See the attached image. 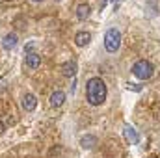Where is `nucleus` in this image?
Segmentation results:
<instances>
[{
    "instance_id": "nucleus-3",
    "label": "nucleus",
    "mask_w": 160,
    "mask_h": 158,
    "mask_svg": "<svg viewBox=\"0 0 160 158\" xmlns=\"http://www.w3.org/2000/svg\"><path fill=\"white\" fill-rule=\"evenodd\" d=\"M121 47V32L118 28H108L104 34V48L106 52H118Z\"/></svg>"
},
{
    "instance_id": "nucleus-7",
    "label": "nucleus",
    "mask_w": 160,
    "mask_h": 158,
    "mask_svg": "<svg viewBox=\"0 0 160 158\" xmlns=\"http://www.w3.org/2000/svg\"><path fill=\"white\" fill-rule=\"evenodd\" d=\"M123 136H125V140H127L130 145H136V143L140 141V138H138L136 130H134L130 125H125V128H123Z\"/></svg>"
},
{
    "instance_id": "nucleus-12",
    "label": "nucleus",
    "mask_w": 160,
    "mask_h": 158,
    "mask_svg": "<svg viewBox=\"0 0 160 158\" xmlns=\"http://www.w3.org/2000/svg\"><path fill=\"white\" fill-rule=\"evenodd\" d=\"M62 73L65 75V77H75L77 75V63L71 60V62H65L63 65H62Z\"/></svg>"
},
{
    "instance_id": "nucleus-2",
    "label": "nucleus",
    "mask_w": 160,
    "mask_h": 158,
    "mask_svg": "<svg viewBox=\"0 0 160 158\" xmlns=\"http://www.w3.org/2000/svg\"><path fill=\"white\" fill-rule=\"evenodd\" d=\"M130 73L140 80H149L153 77V73H155V67H153V63L147 62V60H138V62L132 65Z\"/></svg>"
},
{
    "instance_id": "nucleus-11",
    "label": "nucleus",
    "mask_w": 160,
    "mask_h": 158,
    "mask_svg": "<svg viewBox=\"0 0 160 158\" xmlns=\"http://www.w3.org/2000/svg\"><path fill=\"white\" fill-rule=\"evenodd\" d=\"M2 47H4L6 50L15 48V47H17V36H15V34H8V36H4V39H2Z\"/></svg>"
},
{
    "instance_id": "nucleus-1",
    "label": "nucleus",
    "mask_w": 160,
    "mask_h": 158,
    "mask_svg": "<svg viewBox=\"0 0 160 158\" xmlns=\"http://www.w3.org/2000/svg\"><path fill=\"white\" fill-rule=\"evenodd\" d=\"M106 95H108V89H106V84L104 80L99 78V77H93V78L88 80L86 84V99L91 106H99L106 101Z\"/></svg>"
},
{
    "instance_id": "nucleus-13",
    "label": "nucleus",
    "mask_w": 160,
    "mask_h": 158,
    "mask_svg": "<svg viewBox=\"0 0 160 158\" xmlns=\"http://www.w3.org/2000/svg\"><path fill=\"white\" fill-rule=\"evenodd\" d=\"M127 89H128V91H136V93H138V91H142V86H138V84H127Z\"/></svg>"
},
{
    "instance_id": "nucleus-14",
    "label": "nucleus",
    "mask_w": 160,
    "mask_h": 158,
    "mask_svg": "<svg viewBox=\"0 0 160 158\" xmlns=\"http://www.w3.org/2000/svg\"><path fill=\"white\" fill-rule=\"evenodd\" d=\"M34 47H36V41H30V43H28V45L24 47V50H26V54H28V52H32V50H34Z\"/></svg>"
},
{
    "instance_id": "nucleus-17",
    "label": "nucleus",
    "mask_w": 160,
    "mask_h": 158,
    "mask_svg": "<svg viewBox=\"0 0 160 158\" xmlns=\"http://www.w3.org/2000/svg\"><path fill=\"white\" fill-rule=\"evenodd\" d=\"M106 2H108V0H104V4H106ZM112 2H114V0H112Z\"/></svg>"
},
{
    "instance_id": "nucleus-16",
    "label": "nucleus",
    "mask_w": 160,
    "mask_h": 158,
    "mask_svg": "<svg viewBox=\"0 0 160 158\" xmlns=\"http://www.w3.org/2000/svg\"><path fill=\"white\" fill-rule=\"evenodd\" d=\"M32 2H43V0H32Z\"/></svg>"
},
{
    "instance_id": "nucleus-5",
    "label": "nucleus",
    "mask_w": 160,
    "mask_h": 158,
    "mask_svg": "<svg viewBox=\"0 0 160 158\" xmlns=\"http://www.w3.org/2000/svg\"><path fill=\"white\" fill-rule=\"evenodd\" d=\"M24 63H26V67H28V69H38V67L41 65L39 52H28V54H26V58H24Z\"/></svg>"
},
{
    "instance_id": "nucleus-18",
    "label": "nucleus",
    "mask_w": 160,
    "mask_h": 158,
    "mask_svg": "<svg viewBox=\"0 0 160 158\" xmlns=\"http://www.w3.org/2000/svg\"><path fill=\"white\" fill-rule=\"evenodd\" d=\"M56 2H60V0H56Z\"/></svg>"
},
{
    "instance_id": "nucleus-15",
    "label": "nucleus",
    "mask_w": 160,
    "mask_h": 158,
    "mask_svg": "<svg viewBox=\"0 0 160 158\" xmlns=\"http://www.w3.org/2000/svg\"><path fill=\"white\" fill-rule=\"evenodd\" d=\"M4 130H6V126H4V123H2V121H0V134H2V132H4Z\"/></svg>"
},
{
    "instance_id": "nucleus-8",
    "label": "nucleus",
    "mask_w": 160,
    "mask_h": 158,
    "mask_svg": "<svg viewBox=\"0 0 160 158\" xmlns=\"http://www.w3.org/2000/svg\"><path fill=\"white\" fill-rule=\"evenodd\" d=\"M89 41H91V34L89 32H86V30L77 32V36H75V45L77 47H86V45H89Z\"/></svg>"
},
{
    "instance_id": "nucleus-4",
    "label": "nucleus",
    "mask_w": 160,
    "mask_h": 158,
    "mask_svg": "<svg viewBox=\"0 0 160 158\" xmlns=\"http://www.w3.org/2000/svg\"><path fill=\"white\" fill-rule=\"evenodd\" d=\"M21 106H22V110H24V112H34V110H36V106H38V97H36L34 93H26V95L22 97Z\"/></svg>"
},
{
    "instance_id": "nucleus-9",
    "label": "nucleus",
    "mask_w": 160,
    "mask_h": 158,
    "mask_svg": "<svg viewBox=\"0 0 160 158\" xmlns=\"http://www.w3.org/2000/svg\"><path fill=\"white\" fill-rule=\"evenodd\" d=\"M89 13H91L89 4L82 2V4H78V6H77V19H78V21H86V19L89 17Z\"/></svg>"
},
{
    "instance_id": "nucleus-6",
    "label": "nucleus",
    "mask_w": 160,
    "mask_h": 158,
    "mask_svg": "<svg viewBox=\"0 0 160 158\" xmlns=\"http://www.w3.org/2000/svg\"><path fill=\"white\" fill-rule=\"evenodd\" d=\"M65 99H67V97H65V93L58 89V91H54V93L50 95V99H48V102H50V106H52V108H60V106H63V102H65Z\"/></svg>"
},
{
    "instance_id": "nucleus-10",
    "label": "nucleus",
    "mask_w": 160,
    "mask_h": 158,
    "mask_svg": "<svg viewBox=\"0 0 160 158\" xmlns=\"http://www.w3.org/2000/svg\"><path fill=\"white\" fill-rule=\"evenodd\" d=\"M95 145H97V138L91 136V134H86V136L80 140V147H82V149H93Z\"/></svg>"
}]
</instances>
